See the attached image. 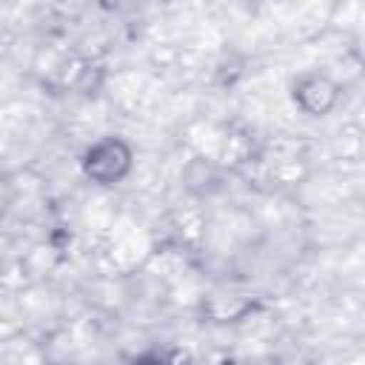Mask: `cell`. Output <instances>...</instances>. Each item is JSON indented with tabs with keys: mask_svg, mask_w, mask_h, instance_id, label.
I'll return each mask as SVG.
<instances>
[{
	"mask_svg": "<svg viewBox=\"0 0 365 365\" xmlns=\"http://www.w3.org/2000/svg\"><path fill=\"white\" fill-rule=\"evenodd\" d=\"M83 174L97 185H114L120 182L134 163V151L123 137H103L83 154Z\"/></svg>",
	"mask_w": 365,
	"mask_h": 365,
	"instance_id": "6da1fadb",
	"label": "cell"
},
{
	"mask_svg": "<svg viewBox=\"0 0 365 365\" xmlns=\"http://www.w3.org/2000/svg\"><path fill=\"white\" fill-rule=\"evenodd\" d=\"M336 100H339V86L328 74H305L294 83V103L311 117L328 114L336 106Z\"/></svg>",
	"mask_w": 365,
	"mask_h": 365,
	"instance_id": "7a4b0ae2",
	"label": "cell"
}]
</instances>
